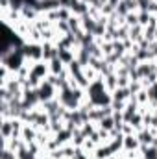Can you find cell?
Returning <instances> with one entry per match:
<instances>
[{"mask_svg":"<svg viewBox=\"0 0 157 159\" xmlns=\"http://www.w3.org/2000/svg\"><path fill=\"white\" fill-rule=\"evenodd\" d=\"M137 139H139L141 146H152V144H154L155 135L152 133V129H150V128H142V129H139V131H137Z\"/></svg>","mask_w":157,"mask_h":159,"instance_id":"cell-4","label":"cell"},{"mask_svg":"<svg viewBox=\"0 0 157 159\" xmlns=\"http://www.w3.org/2000/svg\"><path fill=\"white\" fill-rule=\"evenodd\" d=\"M0 159H19V157H17V152H13V150H9V148H2Z\"/></svg>","mask_w":157,"mask_h":159,"instance_id":"cell-23","label":"cell"},{"mask_svg":"<svg viewBox=\"0 0 157 159\" xmlns=\"http://www.w3.org/2000/svg\"><path fill=\"white\" fill-rule=\"evenodd\" d=\"M63 159H65V157H63Z\"/></svg>","mask_w":157,"mask_h":159,"instance_id":"cell-28","label":"cell"},{"mask_svg":"<svg viewBox=\"0 0 157 159\" xmlns=\"http://www.w3.org/2000/svg\"><path fill=\"white\" fill-rule=\"evenodd\" d=\"M152 72H155V61H141L139 65H137V74H139V78H146L148 74H152Z\"/></svg>","mask_w":157,"mask_h":159,"instance_id":"cell-5","label":"cell"},{"mask_svg":"<svg viewBox=\"0 0 157 159\" xmlns=\"http://www.w3.org/2000/svg\"><path fill=\"white\" fill-rule=\"evenodd\" d=\"M111 156H113V152H111L109 144H98V146L94 148V152L91 154L92 159H109Z\"/></svg>","mask_w":157,"mask_h":159,"instance_id":"cell-8","label":"cell"},{"mask_svg":"<svg viewBox=\"0 0 157 159\" xmlns=\"http://www.w3.org/2000/svg\"><path fill=\"white\" fill-rule=\"evenodd\" d=\"M148 94H150V102H157V83L148 87Z\"/></svg>","mask_w":157,"mask_h":159,"instance_id":"cell-24","label":"cell"},{"mask_svg":"<svg viewBox=\"0 0 157 159\" xmlns=\"http://www.w3.org/2000/svg\"><path fill=\"white\" fill-rule=\"evenodd\" d=\"M67 22H69L70 34H79V32L83 30V26H81V17H78V15H72Z\"/></svg>","mask_w":157,"mask_h":159,"instance_id":"cell-14","label":"cell"},{"mask_svg":"<svg viewBox=\"0 0 157 159\" xmlns=\"http://www.w3.org/2000/svg\"><path fill=\"white\" fill-rule=\"evenodd\" d=\"M152 17H154V15H150L148 11H139V24H141L142 28H146V26L150 24Z\"/></svg>","mask_w":157,"mask_h":159,"instance_id":"cell-20","label":"cell"},{"mask_svg":"<svg viewBox=\"0 0 157 159\" xmlns=\"http://www.w3.org/2000/svg\"><path fill=\"white\" fill-rule=\"evenodd\" d=\"M59 59H61L65 65L72 63V61L76 59V48H70V50H59Z\"/></svg>","mask_w":157,"mask_h":159,"instance_id":"cell-15","label":"cell"},{"mask_svg":"<svg viewBox=\"0 0 157 159\" xmlns=\"http://www.w3.org/2000/svg\"><path fill=\"white\" fill-rule=\"evenodd\" d=\"M131 96L133 94H131V91L128 87H118L117 91L113 93V100H118V102H128Z\"/></svg>","mask_w":157,"mask_h":159,"instance_id":"cell-13","label":"cell"},{"mask_svg":"<svg viewBox=\"0 0 157 159\" xmlns=\"http://www.w3.org/2000/svg\"><path fill=\"white\" fill-rule=\"evenodd\" d=\"M56 141L59 143V146H65V144H69V143H72V137H74V133H72V129H69L67 126L61 129V131H57L56 135Z\"/></svg>","mask_w":157,"mask_h":159,"instance_id":"cell-7","label":"cell"},{"mask_svg":"<svg viewBox=\"0 0 157 159\" xmlns=\"http://www.w3.org/2000/svg\"><path fill=\"white\" fill-rule=\"evenodd\" d=\"M141 150V143L135 135H124V152H137Z\"/></svg>","mask_w":157,"mask_h":159,"instance_id":"cell-6","label":"cell"},{"mask_svg":"<svg viewBox=\"0 0 157 159\" xmlns=\"http://www.w3.org/2000/svg\"><path fill=\"white\" fill-rule=\"evenodd\" d=\"M124 24L129 26V28L137 26V24H139V11H131V13H128V15L124 17Z\"/></svg>","mask_w":157,"mask_h":159,"instance_id":"cell-17","label":"cell"},{"mask_svg":"<svg viewBox=\"0 0 157 159\" xmlns=\"http://www.w3.org/2000/svg\"><path fill=\"white\" fill-rule=\"evenodd\" d=\"M56 30H57L61 35L70 34V28H69V22H67V20H59V22H56Z\"/></svg>","mask_w":157,"mask_h":159,"instance_id":"cell-21","label":"cell"},{"mask_svg":"<svg viewBox=\"0 0 157 159\" xmlns=\"http://www.w3.org/2000/svg\"><path fill=\"white\" fill-rule=\"evenodd\" d=\"M61 150H63V157H65V159H72L74 156H76V152H78V148H76L72 143H69V144L61 146Z\"/></svg>","mask_w":157,"mask_h":159,"instance_id":"cell-18","label":"cell"},{"mask_svg":"<svg viewBox=\"0 0 157 159\" xmlns=\"http://www.w3.org/2000/svg\"><path fill=\"white\" fill-rule=\"evenodd\" d=\"M48 65H50V74H56V76H59L65 69H67V65L59 59V57H54V59H50L48 61Z\"/></svg>","mask_w":157,"mask_h":159,"instance_id":"cell-11","label":"cell"},{"mask_svg":"<svg viewBox=\"0 0 157 159\" xmlns=\"http://www.w3.org/2000/svg\"><path fill=\"white\" fill-rule=\"evenodd\" d=\"M129 91H131V94H137L139 91H142L144 89V85H142V81L141 80H133L131 83H129V87H128Z\"/></svg>","mask_w":157,"mask_h":159,"instance_id":"cell-22","label":"cell"},{"mask_svg":"<svg viewBox=\"0 0 157 159\" xmlns=\"http://www.w3.org/2000/svg\"><path fill=\"white\" fill-rule=\"evenodd\" d=\"M98 128L107 129V131H111L113 128H117V122H115V119H113V115H111V117H104V119L98 122Z\"/></svg>","mask_w":157,"mask_h":159,"instance_id":"cell-16","label":"cell"},{"mask_svg":"<svg viewBox=\"0 0 157 159\" xmlns=\"http://www.w3.org/2000/svg\"><path fill=\"white\" fill-rule=\"evenodd\" d=\"M32 74L34 76H37L39 80H46L50 76V65H48V61H35L34 63V67H32Z\"/></svg>","mask_w":157,"mask_h":159,"instance_id":"cell-2","label":"cell"},{"mask_svg":"<svg viewBox=\"0 0 157 159\" xmlns=\"http://www.w3.org/2000/svg\"><path fill=\"white\" fill-rule=\"evenodd\" d=\"M91 159H92V157H91Z\"/></svg>","mask_w":157,"mask_h":159,"instance_id":"cell-29","label":"cell"},{"mask_svg":"<svg viewBox=\"0 0 157 159\" xmlns=\"http://www.w3.org/2000/svg\"><path fill=\"white\" fill-rule=\"evenodd\" d=\"M37 94H39L41 104L50 102V100H54V98L57 96V87H56V85H52L48 80H44V81L39 85V89H37Z\"/></svg>","mask_w":157,"mask_h":159,"instance_id":"cell-1","label":"cell"},{"mask_svg":"<svg viewBox=\"0 0 157 159\" xmlns=\"http://www.w3.org/2000/svg\"><path fill=\"white\" fill-rule=\"evenodd\" d=\"M37 135H39V129H37L34 124H24L20 139H22L26 144H30V143H35V141H37Z\"/></svg>","mask_w":157,"mask_h":159,"instance_id":"cell-3","label":"cell"},{"mask_svg":"<svg viewBox=\"0 0 157 159\" xmlns=\"http://www.w3.org/2000/svg\"><path fill=\"white\" fill-rule=\"evenodd\" d=\"M139 159H142V157H139Z\"/></svg>","mask_w":157,"mask_h":159,"instance_id":"cell-27","label":"cell"},{"mask_svg":"<svg viewBox=\"0 0 157 159\" xmlns=\"http://www.w3.org/2000/svg\"><path fill=\"white\" fill-rule=\"evenodd\" d=\"M152 146H155L157 148V135H155V139H154V144H152Z\"/></svg>","mask_w":157,"mask_h":159,"instance_id":"cell-25","label":"cell"},{"mask_svg":"<svg viewBox=\"0 0 157 159\" xmlns=\"http://www.w3.org/2000/svg\"><path fill=\"white\" fill-rule=\"evenodd\" d=\"M96 24H98V20H96V19H92L91 15H87V13H85V15L81 17V26H83V30H85L87 34H92V32H94V28H96Z\"/></svg>","mask_w":157,"mask_h":159,"instance_id":"cell-12","label":"cell"},{"mask_svg":"<svg viewBox=\"0 0 157 159\" xmlns=\"http://www.w3.org/2000/svg\"><path fill=\"white\" fill-rule=\"evenodd\" d=\"M155 72H157V61H155Z\"/></svg>","mask_w":157,"mask_h":159,"instance_id":"cell-26","label":"cell"},{"mask_svg":"<svg viewBox=\"0 0 157 159\" xmlns=\"http://www.w3.org/2000/svg\"><path fill=\"white\" fill-rule=\"evenodd\" d=\"M13 135V119H0V137L9 139Z\"/></svg>","mask_w":157,"mask_h":159,"instance_id":"cell-9","label":"cell"},{"mask_svg":"<svg viewBox=\"0 0 157 159\" xmlns=\"http://www.w3.org/2000/svg\"><path fill=\"white\" fill-rule=\"evenodd\" d=\"M135 98H137L139 106H148V102H150V94H148V89H142V91H139V93L135 94Z\"/></svg>","mask_w":157,"mask_h":159,"instance_id":"cell-19","label":"cell"},{"mask_svg":"<svg viewBox=\"0 0 157 159\" xmlns=\"http://www.w3.org/2000/svg\"><path fill=\"white\" fill-rule=\"evenodd\" d=\"M104 85H105V89L109 91V93H115L118 89V76L117 72H113V74H107V76H104Z\"/></svg>","mask_w":157,"mask_h":159,"instance_id":"cell-10","label":"cell"}]
</instances>
